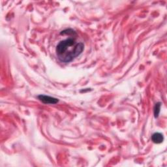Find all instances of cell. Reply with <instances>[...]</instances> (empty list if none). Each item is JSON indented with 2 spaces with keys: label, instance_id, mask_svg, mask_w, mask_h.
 Returning <instances> with one entry per match:
<instances>
[{
  "label": "cell",
  "instance_id": "1",
  "mask_svg": "<svg viewBox=\"0 0 167 167\" xmlns=\"http://www.w3.org/2000/svg\"><path fill=\"white\" fill-rule=\"evenodd\" d=\"M84 48L82 42H77L74 39L69 38L61 41L57 45L56 54L61 61L69 63L78 56Z\"/></svg>",
  "mask_w": 167,
  "mask_h": 167
},
{
  "label": "cell",
  "instance_id": "2",
  "mask_svg": "<svg viewBox=\"0 0 167 167\" xmlns=\"http://www.w3.org/2000/svg\"><path fill=\"white\" fill-rule=\"evenodd\" d=\"M38 98L41 101H42L43 103H45V104H56L59 101L58 99H55L50 96L43 95H39Z\"/></svg>",
  "mask_w": 167,
  "mask_h": 167
},
{
  "label": "cell",
  "instance_id": "3",
  "mask_svg": "<svg viewBox=\"0 0 167 167\" xmlns=\"http://www.w3.org/2000/svg\"><path fill=\"white\" fill-rule=\"evenodd\" d=\"M152 141L156 144H160L162 143L164 140V137L163 134L160 133H155L152 137Z\"/></svg>",
  "mask_w": 167,
  "mask_h": 167
},
{
  "label": "cell",
  "instance_id": "4",
  "mask_svg": "<svg viewBox=\"0 0 167 167\" xmlns=\"http://www.w3.org/2000/svg\"><path fill=\"white\" fill-rule=\"evenodd\" d=\"M160 103H158L156 104V106H155V108H154V114H155V117H157L159 116V112H160Z\"/></svg>",
  "mask_w": 167,
  "mask_h": 167
}]
</instances>
